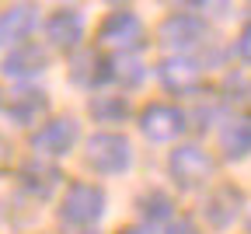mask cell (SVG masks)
Listing matches in <instances>:
<instances>
[{
	"label": "cell",
	"instance_id": "cell-2",
	"mask_svg": "<svg viewBox=\"0 0 251 234\" xmlns=\"http://www.w3.org/2000/svg\"><path fill=\"white\" fill-rule=\"evenodd\" d=\"M84 164L101 175V178H115L133 168V140L119 129H98L84 140Z\"/></svg>",
	"mask_w": 251,
	"mask_h": 234
},
{
	"label": "cell",
	"instance_id": "cell-27",
	"mask_svg": "<svg viewBox=\"0 0 251 234\" xmlns=\"http://www.w3.org/2000/svg\"><path fill=\"white\" fill-rule=\"evenodd\" d=\"M248 234H251V220H248Z\"/></svg>",
	"mask_w": 251,
	"mask_h": 234
},
{
	"label": "cell",
	"instance_id": "cell-24",
	"mask_svg": "<svg viewBox=\"0 0 251 234\" xmlns=\"http://www.w3.org/2000/svg\"><path fill=\"white\" fill-rule=\"evenodd\" d=\"M11 157V144H7V137H4V133H0V164H4Z\"/></svg>",
	"mask_w": 251,
	"mask_h": 234
},
{
	"label": "cell",
	"instance_id": "cell-17",
	"mask_svg": "<svg viewBox=\"0 0 251 234\" xmlns=\"http://www.w3.org/2000/svg\"><path fill=\"white\" fill-rule=\"evenodd\" d=\"M87 116L98 122V126H122L126 119L133 116V105L126 94H108V91H98L87 98Z\"/></svg>",
	"mask_w": 251,
	"mask_h": 234
},
{
	"label": "cell",
	"instance_id": "cell-12",
	"mask_svg": "<svg viewBox=\"0 0 251 234\" xmlns=\"http://www.w3.org/2000/svg\"><path fill=\"white\" fill-rule=\"evenodd\" d=\"M49 70V49L42 42H21L14 49H7V56L0 59V74L11 77V81H35Z\"/></svg>",
	"mask_w": 251,
	"mask_h": 234
},
{
	"label": "cell",
	"instance_id": "cell-7",
	"mask_svg": "<svg viewBox=\"0 0 251 234\" xmlns=\"http://www.w3.org/2000/svg\"><path fill=\"white\" fill-rule=\"evenodd\" d=\"M136 122H140V133L150 144H175L188 129V112L175 102H150V105L140 109Z\"/></svg>",
	"mask_w": 251,
	"mask_h": 234
},
{
	"label": "cell",
	"instance_id": "cell-1",
	"mask_svg": "<svg viewBox=\"0 0 251 234\" xmlns=\"http://www.w3.org/2000/svg\"><path fill=\"white\" fill-rule=\"evenodd\" d=\"M157 42H161L171 56H196L199 49L209 46V25L202 14L188 7H175L171 14L161 18L157 25Z\"/></svg>",
	"mask_w": 251,
	"mask_h": 234
},
{
	"label": "cell",
	"instance_id": "cell-22",
	"mask_svg": "<svg viewBox=\"0 0 251 234\" xmlns=\"http://www.w3.org/2000/svg\"><path fill=\"white\" fill-rule=\"evenodd\" d=\"M164 234H202V231L192 217H175V220L164 224Z\"/></svg>",
	"mask_w": 251,
	"mask_h": 234
},
{
	"label": "cell",
	"instance_id": "cell-16",
	"mask_svg": "<svg viewBox=\"0 0 251 234\" xmlns=\"http://www.w3.org/2000/svg\"><path fill=\"white\" fill-rule=\"evenodd\" d=\"M39 28V7L35 4H11L0 11V49H14L21 42H31V31Z\"/></svg>",
	"mask_w": 251,
	"mask_h": 234
},
{
	"label": "cell",
	"instance_id": "cell-9",
	"mask_svg": "<svg viewBox=\"0 0 251 234\" xmlns=\"http://www.w3.org/2000/svg\"><path fill=\"white\" fill-rule=\"evenodd\" d=\"M42 31H46V46L49 49H59V53H77L84 35H87V18L80 7L74 4H63V7H52L42 21Z\"/></svg>",
	"mask_w": 251,
	"mask_h": 234
},
{
	"label": "cell",
	"instance_id": "cell-18",
	"mask_svg": "<svg viewBox=\"0 0 251 234\" xmlns=\"http://www.w3.org/2000/svg\"><path fill=\"white\" fill-rule=\"evenodd\" d=\"M136 213L143 217V224L147 227H153V224H168V220H175V199H171V192L168 189H143L140 196H136Z\"/></svg>",
	"mask_w": 251,
	"mask_h": 234
},
{
	"label": "cell",
	"instance_id": "cell-14",
	"mask_svg": "<svg viewBox=\"0 0 251 234\" xmlns=\"http://www.w3.org/2000/svg\"><path fill=\"white\" fill-rule=\"evenodd\" d=\"M4 112L14 126L28 129V126H42L49 119V94L35 84H21L7 102H4Z\"/></svg>",
	"mask_w": 251,
	"mask_h": 234
},
{
	"label": "cell",
	"instance_id": "cell-21",
	"mask_svg": "<svg viewBox=\"0 0 251 234\" xmlns=\"http://www.w3.org/2000/svg\"><path fill=\"white\" fill-rule=\"evenodd\" d=\"M234 56H237L244 66H251V21H244V28L237 31V39H234Z\"/></svg>",
	"mask_w": 251,
	"mask_h": 234
},
{
	"label": "cell",
	"instance_id": "cell-19",
	"mask_svg": "<svg viewBox=\"0 0 251 234\" xmlns=\"http://www.w3.org/2000/svg\"><path fill=\"white\" fill-rule=\"evenodd\" d=\"M115 59V74L112 84H122V91H136L147 81V63L140 56H112Z\"/></svg>",
	"mask_w": 251,
	"mask_h": 234
},
{
	"label": "cell",
	"instance_id": "cell-11",
	"mask_svg": "<svg viewBox=\"0 0 251 234\" xmlns=\"http://www.w3.org/2000/svg\"><path fill=\"white\" fill-rule=\"evenodd\" d=\"M244 217V192L234 182H220L202 199V220L213 231H230Z\"/></svg>",
	"mask_w": 251,
	"mask_h": 234
},
{
	"label": "cell",
	"instance_id": "cell-25",
	"mask_svg": "<svg viewBox=\"0 0 251 234\" xmlns=\"http://www.w3.org/2000/svg\"><path fill=\"white\" fill-rule=\"evenodd\" d=\"M77 234H98V231H94V227H91V231H77Z\"/></svg>",
	"mask_w": 251,
	"mask_h": 234
},
{
	"label": "cell",
	"instance_id": "cell-4",
	"mask_svg": "<svg viewBox=\"0 0 251 234\" xmlns=\"http://www.w3.org/2000/svg\"><path fill=\"white\" fill-rule=\"evenodd\" d=\"M108 210V196L101 185L94 182H70L59 196V206H56V217L59 224L67 227H77V231H91Z\"/></svg>",
	"mask_w": 251,
	"mask_h": 234
},
{
	"label": "cell",
	"instance_id": "cell-5",
	"mask_svg": "<svg viewBox=\"0 0 251 234\" xmlns=\"http://www.w3.org/2000/svg\"><path fill=\"white\" fill-rule=\"evenodd\" d=\"M213 172H216L213 154H209L202 144H196V140L175 144L171 154H168V178H171V185L181 189V192L202 189V185L213 178Z\"/></svg>",
	"mask_w": 251,
	"mask_h": 234
},
{
	"label": "cell",
	"instance_id": "cell-23",
	"mask_svg": "<svg viewBox=\"0 0 251 234\" xmlns=\"http://www.w3.org/2000/svg\"><path fill=\"white\" fill-rule=\"evenodd\" d=\"M115 234H153V227H147V224H126V227H119Z\"/></svg>",
	"mask_w": 251,
	"mask_h": 234
},
{
	"label": "cell",
	"instance_id": "cell-20",
	"mask_svg": "<svg viewBox=\"0 0 251 234\" xmlns=\"http://www.w3.org/2000/svg\"><path fill=\"white\" fill-rule=\"evenodd\" d=\"M230 102H251V81L237 70L227 74L220 84V105H230Z\"/></svg>",
	"mask_w": 251,
	"mask_h": 234
},
{
	"label": "cell",
	"instance_id": "cell-13",
	"mask_svg": "<svg viewBox=\"0 0 251 234\" xmlns=\"http://www.w3.org/2000/svg\"><path fill=\"white\" fill-rule=\"evenodd\" d=\"M59 185H63V172H59V164H52V161L28 157L18 168V189L25 196H31V199H39V203L52 199Z\"/></svg>",
	"mask_w": 251,
	"mask_h": 234
},
{
	"label": "cell",
	"instance_id": "cell-3",
	"mask_svg": "<svg viewBox=\"0 0 251 234\" xmlns=\"http://www.w3.org/2000/svg\"><path fill=\"white\" fill-rule=\"evenodd\" d=\"M147 46V25L133 7H112L98 25V49L108 56H136Z\"/></svg>",
	"mask_w": 251,
	"mask_h": 234
},
{
	"label": "cell",
	"instance_id": "cell-6",
	"mask_svg": "<svg viewBox=\"0 0 251 234\" xmlns=\"http://www.w3.org/2000/svg\"><path fill=\"white\" fill-rule=\"evenodd\" d=\"M77 144H80V122L74 116H49L42 126L31 129V137H28V147L35 150V157L52 161V164L59 157H67Z\"/></svg>",
	"mask_w": 251,
	"mask_h": 234
},
{
	"label": "cell",
	"instance_id": "cell-8",
	"mask_svg": "<svg viewBox=\"0 0 251 234\" xmlns=\"http://www.w3.org/2000/svg\"><path fill=\"white\" fill-rule=\"evenodd\" d=\"M153 77H157V84H161L168 94H175V98H192L206 84L202 59H196V56H164L161 63L153 66Z\"/></svg>",
	"mask_w": 251,
	"mask_h": 234
},
{
	"label": "cell",
	"instance_id": "cell-26",
	"mask_svg": "<svg viewBox=\"0 0 251 234\" xmlns=\"http://www.w3.org/2000/svg\"><path fill=\"white\" fill-rule=\"evenodd\" d=\"M0 109H4V91H0Z\"/></svg>",
	"mask_w": 251,
	"mask_h": 234
},
{
	"label": "cell",
	"instance_id": "cell-15",
	"mask_svg": "<svg viewBox=\"0 0 251 234\" xmlns=\"http://www.w3.org/2000/svg\"><path fill=\"white\" fill-rule=\"evenodd\" d=\"M216 144L224 161H248L251 157V112H234L216 122Z\"/></svg>",
	"mask_w": 251,
	"mask_h": 234
},
{
	"label": "cell",
	"instance_id": "cell-10",
	"mask_svg": "<svg viewBox=\"0 0 251 234\" xmlns=\"http://www.w3.org/2000/svg\"><path fill=\"white\" fill-rule=\"evenodd\" d=\"M115 74V59L108 53H101L98 46H84L70 56V84L84 88V91H101L112 84Z\"/></svg>",
	"mask_w": 251,
	"mask_h": 234
}]
</instances>
